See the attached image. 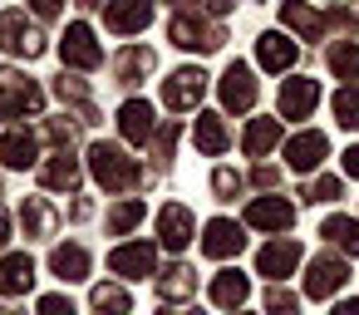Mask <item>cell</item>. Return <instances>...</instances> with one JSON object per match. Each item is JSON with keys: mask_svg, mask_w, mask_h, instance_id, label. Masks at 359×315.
<instances>
[{"mask_svg": "<svg viewBox=\"0 0 359 315\" xmlns=\"http://www.w3.org/2000/svg\"><path fill=\"white\" fill-rule=\"evenodd\" d=\"M168 40L177 45V50H222V40H226V30L212 20V11H202V6H192V0H182V6L172 11V20H168Z\"/></svg>", "mask_w": 359, "mask_h": 315, "instance_id": "1", "label": "cell"}, {"mask_svg": "<svg viewBox=\"0 0 359 315\" xmlns=\"http://www.w3.org/2000/svg\"><path fill=\"white\" fill-rule=\"evenodd\" d=\"M89 168H94L99 187H109V192H123V187H133V182L143 177L138 163H133L123 148H114V143H94V148H89Z\"/></svg>", "mask_w": 359, "mask_h": 315, "instance_id": "2", "label": "cell"}, {"mask_svg": "<svg viewBox=\"0 0 359 315\" xmlns=\"http://www.w3.org/2000/svg\"><path fill=\"white\" fill-rule=\"evenodd\" d=\"M45 104L40 84L25 79L20 69H0V119H35Z\"/></svg>", "mask_w": 359, "mask_h": 315, "instance_id": "3", "label": "cell"}, {"mask_svg": "<svg viewBox=\"0 0 359 315\" xmlns=\"http://www.w3.org/2000/svg\"><path fill=\"white\" fill-rule=\"evenodd\" d=\"M0 50L15 55V60H35V55H45V35H40V25H30L20 11H11L6 20H0Z\"/></svg>", "mask_w": 359, "mask_h": 315, "instance_id": "4", "label": "cell"}, {"mask_svg": "<svg viewBox=\"0 0 359 315\" xmlns=\"http://www.w3.org/2000/svg\"><path fill=\"white\" fill-rule=\"evenodd\" d=\"M202 94H207V74H202L197 65H187V69H172V74H168V84H163V104H168L172 114H187V109H197V104H202Z\"/></svg>", "mask_w": 359, "mask_h": 315, "instance_id": "5", "label": "cell"}, {"mask_svg": "<svg viewBox=\"0 0 359 315\" xmlns=\"http://www.w3.org/2000/svg\"><path fill=\"white\" fill-rule=\"evenodd\" d=\"M344 281H349V266L339 256H315L305 271V300H330L334 290H344Z\"/></svg>", "mask_w": 359, "mask_h": 315, "instance_id": "6", "label": "cell"}, {"mask_svg": "<svg viewBox=\"0 0 359 315\" xmlns=\"http://www.w3.org/2000/svg\"><path fill=\"white\" fill-rule=\"evenodd\" d=\"M60 55H65V65H74V69H99V65H104V50H99V40H94V30H89L84 20H74V25L65 30Z\"/></svg>", "mask_w": 359, "mask_h": 315, "instance_id": "7", "label": "cell"}, {"mask_svg": "<svg viewBox=\"0 0 359 315\" xmlns=\"http://www.w3.org/2000/svg\"><path fill=\"white\" fill-rule=\"evenodd\" d=\"M202 251H207L212 261L241 256V251H246V232H241V222H231V217H212L207 232H202Z\"/></svg>", "mask_w": 359, "mask_h": 315, "instance_id": "8", "label": "cell"}, {"mask_svg": "<svg viewBox=\"0 0 359 315\" xmlns=\"http://www.w3.org/2000/svg\"><path fill=\"white\" fill-rule=\"evenodd\" d=\"M222 109L226 114H246L251 104H256V79H251V65H226V74H222Z\"/></svg>", "mask_w": 359, "mask_h": 315, "instance_id": "9", "label": "cell"}, {"mask_svg": "<svg viewBox=\"0 0 359 315\" xmlns=\"http://www.w3.org/2000/svg\"><path fill=\"white\" fill-rule=\"evenodd\" d=\"M153 20V0H109L104 6V25L114 35H138Z\"/></svg>", "mask_w": 359, "mask_h": 315, "instance_id": "10", "label": "cell"}, {"mask_svg": "<svg viewBox=\"0 0 359 315\" xmlns=\"http://www.w3.org/2000/svg\"><path fill=\"white\" fill-rule=\"evenodd\" d=\"M153 266H158V251H153L148 241H128V246H114V251H109V271H114V276L143 281V276H153Z\"/></svg>", "mask_w": 359, "mask_h": 315, "instance_id": "11", "label": "cell"}, {"mask_svg": "<svg viewBox=\"0 0 359 315\" xmlns=\"http://www.w3.org/2000/svg\"><path fill=\"white\" fill-rule=\"evenodd\" d=\"M295 266H300V241H290V236H276L256 251V271L271 276V281H285Z\"/></svg>", "mask_w": 359, "mask_h": 315, "instance_id": "12", "label": "cell"}, {"mask_svg": "<svg viewBox=\"0 0 359 315\" xmlns=\"http://www.w3.org/2000/svg\"><path fill=\"white\" fill-rule=\"evenodd\" d=\"M325 153H330V138H325L320 128H305V133H295V138L285 143V163H290L295 173H315V168L325 163Z\"/></svg>", "mask_w": 359, "mask_h": 315, "instance_id": "13", "label": "cell"}, {"mask_svg": "<svg viewBox=\"0 0 359 315\" xmlns=\"http://www.w3.org/2000/svg\"><path fill=\"white\" fill-rule=\"evenodd\" d=\"M295 60H300V50H295V40H290V35H280V30L256 35V65H261V69L280 74V69H290Z\"/></svg>", "mask_w": 359, "mask_h": 315, "instance_id": "14", "label": "cell"}, {"mask_svg": "<svg viewBox=\"0 0 359 315\" xmlns=\"http://www.w3.org/2000/svg\"><path fill=\"white\" fill-rule=\"evenodd\" d=\"M290 222H295V207L285 197H256L246 207V227L256 232H290Z\"/></svg>", "mask_w": 359, "mask_h": 315, "instance_id": "15", "label": "cell"}, {"mask_svg": "<svg viewBox=\"0 0 359 315\" xmlns=\"http://www.w3.org/2000/svg\"><path fill=\"white\" fill-rule=\"evenodd\" d=\"M192 232H197V222H192V212H187L182 202H168V207L158 212V236H163L168 251H187Z\"/></svg>", "mask_w": 359, "mask_h": 315, "instance_id": "16", "label": "cell"}, {"mask_svg": "<svg viewBox=\"0 0 359 315\" xmlns=\"http://www.w3.org/2000/svg\"><path fill=\"white\" fill-rule=\"evenodd\" d=\"M153 128H158V114H153L148 99H128V104L118 109V133H123L128 143H148Z\"/></svg>", "mask_w": 359, "mask_h": 315, "instance_id": "17", "label": "cell"}, {"mask_svg": "<svg viewBox=\"0 0 359 315\" xmlns=\"http://www.w3.org/2000/svg\"><path fill=\"white\" fill-rule=\"evenodd\" d=\"M30 286H35V261H30V251L0 256V295H25Z\"/></svg>", "mask_w": 359, "mask_h": 315, "instance_id": "18", "label": "cell"}, {"mask_svg": "<svg viewBox=\"0 0 359 315\" xmlns=\"http://www.w3.org/2000/svg\"><path fill=\"white\" fill-rule=\"evenodd\" d=\"M320 104V84L315 79H285L280 89V119H310Z\"/></svg>", "mask_w": 359, "mask_h": 315, "instance_id": "19", "label": "cell"}, {"mask_svg": "<svg viewBox=\"0 0 359 315\" xmlns=\"http://www.w3.org/2000/svg\"><path fill=\"white\" fill-rule=\"evenodd\" d=\"M192 143H197V153L222 158V153L231 148V128H226V119H222V114H202L197 128H192Z\"/></svg>", "mask_w": 359, "mask_h": 315, "instance_id": "20", "label": "cell"}, {"mask_svg": "<svg viewBox=\"0 0 359 315\" xmlns=\"http://www.w3.org/2000/svg\"><path fill=\"white\" fill-rule=\"evenodd\" d=\"M153 65H158V60H153V50H143V45H128V50L114 60V79L133 89L138 79H148V74H153Z\"/></svg>", "mask_w": 359, "mask_h": 315, "instance_id": "21", "label": "cell"}, {"mask_svg": "<svg viewBox=\"0 0 359 315\" xmlns=\"http://www.w3.org/2000/svg\"><path fill=\"white\" fill-rule=\"evenodd\" d=\"M280 20L295 30V35H305V40H320L325 30H330V20L320 15V11H310V6H300V0H285L280 6Z\"/></svg>", "mask_w": 359, "mask_h": 315, "instance_id": "22", "label": "cell"}, {"mask_svg": "<svg viewBox=\"0 0 359 315\" xmlns=\"http://www.w3.org/2000/svg\"><path fill=\"white\" fill-rule=\"evenodd\" d=\"M50 271H55L60 281H84V276H89V251H84L79 241L55 246V251H50Z\"/></svg>", "mask_w": 359, "mask_h": 315, "instance_id": "23", "label": "cell"}, {"mask_svg": "<svg viewBox=\"0 0 359 315\" xmlns=\"http://www.w3.org/2000/svg\"><path fill=\"white\" fill-rule=\"evenodd\" d=\"M246 295H251V281H246L241 271H231V266L212 281V305H222V310H236Z\"/></svg>", "mask_w": 359, "mask_h": 315, "instance_id": "24", "label": "cell"}, {"mask_svg": "<svg viewBox=\"0 0 359 315\" xmlns=\"http://www.w3.org/2000/svg\"><path fill=\"white\" fill-rule=\"evenodd\" d=\"M40 182L55 187V192H74V187H79V163H74L69 153H55V158L40 168Z\"/></svg>", "mask_w": 359, "mask_h": 315, "instance_id": "25", "label": "cell"}, {"mask_svg": "<svg viewBox=\"0 0 359 315\" xmlns=\"http://www.w3.org/2000/svg\"><path fill=\"white\" fill-rule=\"evenodd\" d=\"M35 133H25V128H11L6 138H0V158H6V168H30L35 163Z\"/></svg>", "mask_w": 359, "mask_h": 315, "instance_id": "26", "label": "cell"}, {"mask_svg": "<svg viewBox=\"0 0 359 315\" xmlns=\"http://www.w3.org/2000/svg\"><path fill=\"white\" fill-rule=\"evenodd\" d=\"M192 290H197V271L192 266H168L158 276V295L163 300H192Z\"/></svg>", "mask_w": 359, "mask_h": 315, "instance_id": "27", "label": "cell"}, {"mask_svg": "<svg viewBox=\"0 0 359 315\" xmlns=\"http://www.w3.org/2000/svg\"><path fill=\"white\" fill-rule=\"evenodd\" d=\"M271 148H280V119H251V128H246V153H251V158H266Z\"/></svg>", "mask_w": 359, "mask_h": 315, "instance_id": "28", "label": "cell"}, {"mask_svg": "<svg viewBox=\"0 0 359 315\" xmlns=\"http://www.w3.org/2000/svg\"><path fill=\"white\" fill-rule=\"evenodd\" d=\"M20 222H25V232H30V236H50L60 217H55V207H50L45 197H25V207H20Z\"/></svg>", "mask_w": 359, "mask_h": 315, "instance_id": "29", "label": "cell"}, {"mask_svg": "<svg viewBox=\"0 0 359 315\" xmlns=\"http://www.w3.org/2000/svg\"><path fill=\"white\" fill-rule=\"evenodd\" d=\"M320 236L334 241L344 256H359V222H354V217H330V222L320 227Z\"/></svg>", "mask_w": 359, "mask_h": 315, "instance_id": "30", "label": "cell"}, {"mask_svg": "<svg viewBox=\"0 0 359 315\" xmlns=\"http://www.w3.org/2000/svg\"><path fill=\"white\" fill-rule=\"evenodd\" d=\"M89 300H94V310H99V315H128V310H133V300H128V290H123V286H94V295H89Z\"/></svg>", "mask_w": 359, "mask_h": 315, "instance_id": "31", "label": "cell"}, {"mask_svg": "<svg viewBox=\"0 0 359 315\" xmlns=\"http://www.w3.org/2000/svg\"><path fill=\"white\" fill-rule=\"evenodd\" d=\"M143 212H148V207H143L138 197H128V202H118V207L109 212V232H114V236H123V232H133V227L143 222Z\"/></svg>", "mask_w": 359, "mask_h": 315, "instance_id": "32", "label": "cell"}, {"mask_svg": "<svg viewBox=\"0 0 359 315\" xmlns=\"http://www.w3.org/2000/svg\"><path fill=\"white\" fill-rule=\"evenodd\" d=\"M330 69H334L344 84H354V79H359V45H334V50H330Z\"/></svg>", "mask_w": 359, "mask_h": 315, "instance_id": "33", "label": "cell"}, {"mask_svg": "<svg viewBox=\"0 0 359 315\" xmlns=\"http://www.w3.org/2000/svg\"><path fill=\"white\" fill-rule=\"evenodd\" d=\"M334 119H339V128H359V89L354 84H344L334 94Z\"/></svg>", "mask_w": 359, "mask_h": 315, "instance_id": "34", "label": "cell"}, {"mask_svg": "<svg viewBox=\"0 0 359 315\" xmlns=\"http://www.w3.org/2000/svg\"><path fill=\"white\" fill-rule=\"evenodd\" d=\"M339 192H344V182H339V177H315V182H305V192H300V197H305V202H334Z\"/></svg>", "mask_w": 359, "mask_h": 315, "instance_id": "35", "label": "cell"}, {"mask_svg": "<svg viewBox=\"0 0 359 315\" xmlns=\"http://www.w3.org/2000/svg\"><path fill=\"white\" fill-rule=\"evenodd\" d=\"M295 310H300V300L290 290H280V286L266 290V315H295Z\"/></svg>", "mask_w": 359, "mask_h": 315, "instance_id": "36", "label": "cell"}, {"mask_svg": "<svg viewBox=\"0 0 359 315\" xmlns=\"http://www.w3.org/2000/svg\"><path fill=\"white\" fill-rule=\"evenodd\" d=\"M212 187H217L222 197H236V192H241V173H231V168H217V173H212Z\"/></svg>", "mask_w": 359, "mask_h": 315, "instance_id": "37", "label": "cell"}, {"mask_svg": "<svg viewBox=\"0 0 359 315\" xmlns=\"http://www.w3.org/2000/svg\"><path fill=\"white\" fill-rule=\"evenodd\" d=\"M50 138H55V143H60V148H65V153H69V143H74V138H79V128H74V123H69V119H50Z\"/></svg>", "mask_w": 359, "mask_h": 315, "instance_id": "38", "label": "cell"}, {"mask_svg": "<svg viewBox=\"0 0 359 315\" xmlns=\"http://www.w3.org/2000/svg\"><path fill=\"white\" fill-rule=\"evenodd\" d=\"M55 94H60V99H74V104H89V89H84L79 79H69V74L55 84Z\"/></svg>", "mask_w": 359, "mask_h": 315, "instance_id": "39", "label": "cell"}, {"mask_svg": "<svg viewBox=\"0 0 359 315\" xmlns=\"http://www.w3.org/2000/svg\"><path fill=\"white\" fill-rule=\"evenodd\" d=\"M40 315H79V310H74V300H65V295H40Z\"/></svg>", "mask_w": 359, "mask_h": 315, "instance_id": "40", "label": "cell"}, {"mask_svg": "<svg viewBox=\"0 0 359 315\" xmlns=\"http://www.w3.org/2000/svg\"><path fill=\"white\" fill-rule=\"evenodd\" d=\"M172 138H177V128H163V133H158V163L172 158Z\"/></svg>", "mask_w": 359, "mask_h": 315, "instance_id": "41", "label": "cell"}, {"mask_svg": "<svg viewBox=\"0 0 359 315\" xmlns=\"http://www.w3.org/2000/svg\"><path fill=\"white\" fill-rule=\"evenodd\" d=\"M251 177H256L261 187H276V182H280V173H276V168H266V163H256V168H251Z\"/></svg>", "mask_w": 359, "mask_h": 315, "instance_id": "42", "label": "cell"}, {"mask_svg": "<svg viewBox=\"0 0 359 315\" xmlns=\"http://www.w3.org/2000/svg\"><path fill=\"white\" fill-rule=\"evenodd\" d=\"M60 6H65V0H30V11H35V15H45V20H50V15H60Z\"/></svg>", "mask_w": 359, "mask_h": 315, "instance_id": "43", "label": "cell"}, {"mask_svg": "<svg viewBox=\"0 0 359 315\" xmlns=\"http://www.w3.org/2000/svg\"><path fill=\"white\" fill-rule=\"evenodd\" d=\"M344 177H359V143L344 148Z\"/></svg>", "mask_w": 359, "mask_h": 315, "instance_id": "44", "label": "cell"}, {"mask_svg": "<svg viewBox=\"0 0 359 315\" xmlns=\"http://www.w3.org/2000/svg\"><path fill=\"white\" fill-rule=\"evenodd\" d=\"M330 315H359V300H354V295H349V300H334Z\"/></svg>", "mask_w": 359, "mask_h": 315, "instance_id": "45", "label": "cell"}, {"mask_svg": "<svg viewBox=\"0 0 359 315\" xmlns=\"http://www.w3.org/2000/svg\"><path fill=\"white\" fill-rule=\"evenodd\" d=\"M6 241H11V217L0 212V246H6Z\"/></svg>", "mask_w": 359, "mask_h": 315, "instance_id": "46", "label": "cell"}, {"mask_svg": "<svg viewBox=\"0 0 359 315\" xmlns=\"http://www.w3.org/2000/svg\"><path fill=\"white\" fill-rule=\"evenodd\" d=\"M172 315H202V310H197V305H177Z\"/></svg>", "mask_w": 359, "mask_h": 315, "instance_id": "47", "label": "cell"}, {"mask_svg": "<svg viewBox=\"0 0 359 315\" xmlns=\"http://www.w3.org/2000/svg\"><path fill=\"white\" fill-rule=\"evenodd\" d=\"M0 315H20V310H0Z\"/></svg>", "mask_w": 359, "mask_h": 315, "instance_id": "48", "label": "cell"}, {"mask_svg": "<svg viewBox=\"0 0 359 315\" xmlns=\"http://www.w3.org/2000/svg\"><path fill=\"white\" fill-rule=\"evenodd\" d=\"M231 315H246V310H231Z\"/></svg>", "mask_w": 359, "mask_h": 315, "instance_id": "49", "label": "cell"}]
</instances>
